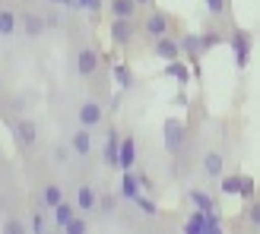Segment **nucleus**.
Instances as JSON below:
<instances>
[{
	"instance_id": "20",
	"label": "nucleus",
	"mask_w": 260,
	"mask_h": 234,
	"mask_svg": "<svg viewBox=\"0 0 260 234\" xmlns=\"http://www.w3.org/2000/svg\"><path fill=\"white\" fill-rule=\"evenodd\" d=\"M137 165V139L134 136H121L118 142V168L121 171H127V168Z\"/></svg>"
},
{
	"instance_id": "17",
	"label": "nucleus",
	"mask_w": 260,
	"mask_h": 234,
	"mask_svg": "<svg viewBox=\"0 0 260 234\" xmlns=\"http://www.w3.org/2000/svg\"><path fill=\"white\" fill-rule=\"evenodd\" d=\"M149 48H152V54L159 57V60H178L181 57V45H178V35H159L155 42H149Z\"/></svg>"
},
{
	"instance_id": "7",
	"label": "nucleus",
	"mask_w": 260,
	"mask_h": 234,
	"mask_svg": "<svg viewBox=\"0 0 260 234\" xmlns=\"http://www.w3.org/2000/svg\"><path fill=\"white\" fill-rule=\"evenodd\" d=\"M92 136H95L92 130H86V127H80V124H76L70 133H67V142H70L76 162H95V159H99V155H95V139H92Z\"/></svg>"
},
{
	"instance_id": "15",
	"label": "nucleus",
	"mask_w": 260,
	"mask_h": 234,
	"mask_svg": "<svg viewBox=\"0 0 260 234\" xmlns=\"http://www.w3.org/2000/svg\"><path fill=\"white\" fill-rule=\"evenodd\" d=\"M118 142H121V136H118V127L114 124H108L105 127V142H102V165L108 168V171H118Z\"/></svg>"
},
{
	"instance_id": "10",
	"label": "nucleus",
	"mask_w": 260,
	"mask_h": 234,
	"mask_svg": "<svg viewBox=\"0 0 260 234\" xmlns=\"http://www.w3.org/2000/svg\"><path fill=\"white\" fill-rule=\"evenodd\" d=\"M197 165L203 168V177L210 180V184H216V180L225 174V152L219 149V146H213V149H203Z\"/></svg>"
},
{
	"instance_id": "26",
	"label": "nucleus",
	"mask_w": 260,
	"mask_h": 234,
	"mask_svg": "<svg viewBox=\"0 0 260 234\" xmlns=\"http://www.w3.org/2000/svg\"><path fill=\"white\" fill-rule=\"evenodd\" d=\"M190 203H193V209H200V212L216 209V200H213L206 190H200V187H193V190H190Z\"/></svg>"
},
{
	"instance_id": "18",
	"label": "nucleus",
	"mask_w": 260,
	"mask_h": 234,
	"mask_svg": "<svg viewBox=\"0 0 260 234\" xmlns=\"http://www.w3.org/2000/svg\"><path fill=\"white\" fill-rule=\"evenodd\" d=\"M102 4H105L111 19H134V16H140L137 0H102Z\"/></svg>"
},
{
	"instance_id": "2",
	"label": "nucleus",
	"mask_w": 260,
	"mask_h": 234,
	"mask_svg": "<svg viewBox=\"0 0 260 234\" xmlns=\"http://www.w3.org/2000/svg\"><path fill=\"white\" fill-rule=\"evenodd\" d=\"M16 16H19V35L25 42H42L48 35V25H45L38 0H16Z\"/></svg>"
},
{
	"instance_id": "22",
	"label": "nucleus",
	"mask_w": 260,
	"mask_h": 234,
	"mask_svg": "<svg viewBox=\"0 0 260 234\" xmlns=\"http://www.w3.org/2000/svg\"><path fill=\"white\" fill-rule=\"evenodd\" d=\"M203 4H206V13H210V19L225 22V25L235 22V19H232V0H203Z\"/></svg>"
},
{
	"instance_id": "5",
	"label": "nucleus",
	"mask_w": 260,
	"mask_h": 234,
	"mask_svg": "<svg viewBox=\"0 0 260 234\" xmlns=\"http://www.w3.org/2000/svg\"><path fill=\"white\" fill-rule=\"evenodd\" d=\"M99 67H105V57H102V51L95 48V42H80L73 51V70L80 80H89Z\"/></svg>"
},
{
	"instance_id": "14",
	"label": "nucleus",
	"mask_w": 260,
	"mask_h": 234,
	"mask_svg": "<svg viewBox=\"0 0 260 234\" xmlns=\"http://www.w3.org/2000/svg\"><path fill=\"white\" fill-rule=\"evenodd\" d=\"M165 149H168V155H175L184 149V139H187V127H184V121H178V117H168L165 121Z\"/></svg>"
},
{
	"instance_id": "11",
	"label": "nucleus",
	"mask_w": 260,
	"mask_h": 234,
	"mask_svg": "<svg viewBox=\"0 0 260 234\" xmlns=\"http://www.w3.org/2000/svg\"><path fill=\"white\" fill-rule=\"evenodd\" d=\"M45 155H48V162H51V168H54V171L60 174V171H70L73 168V149H70V142L67 139H54L51 142V146L45 149Z\"/></svg>"
},
{
	"instance_id": "34",
	"label": "nucleus",
	"mask_w": 260,
	"mask_h": 234,
	"mask_svg": "<svg viewBox=\"0 0 260 234\" xmlns=\"http://www.w3.org/2000/svg\"><path fill=\"white\" fill-rule=\"evenodd\" d=\"M140 4V10H149V7H155V0H137Z\"/></svg>"
},
{
	"instance_id": "13",
	"label": "nucleus",
	"mask_w": 260,
	"mask_h": 234,
	"mask_svg": "<svg viewBox=\"0 0 260 234\" xmlns=\"http://www.w3.org/2000/svg\"><path fill=\"white\" fill-rule=\"evenodd\" d=\"M178 45H181V57L193 63V73H200V60H203V42H200V32H184L178 35Z\"/></svg>"
},
{
	"instance_id": "29",
	"label": "nucleus",
	"mask_w": 260,
	"mask_h": 234,
	"mask_svg": "<svg viewBox=\"0 0 260 234\" xmlns=\"http://www.w3.org/2000/svg\"><path fill=\"white\" fill-rule=\"evenodd\" d=\"M219 184V193H222V197H238V187H241V174H232V177H219L216 180Z\"/></svg>"
},
{
	"instance_id": "16",
	"label": "nucleus",
	"mask_w": 260,
	"mask_h": 234,
	"mask_svg": "<svg viewBox=\"0 0 260 234\" xmlns=\"http://www.w3.org/2000/svg\"><path fill=\"white\" fill-rule=\"evenodd\" d=\"M16 114H25V95L19 92H10V89L4 86L0 89V121H10V117H16Z\"/></svg>"
},
{
	"instance_id": "21",
	"label": "nucleus",
	"mask_w": 260,
	"mask_h": 234,
	"mask_svg": "<svg viewBox=\"0 0 260 234\" xmlns=\"http://www.w3.org/2000/svg\"><path fill=\"white\" fill-rule=\"evenodd\" d=\"M0 231H4V234H29L25 212H7L4 218H0Z\"/></svg>"
},
{
	"instance_id": "35",
	"label": "nucleus",
	"mask_w": 260,
	"mask_h": 234,
	"mask_svg": "<svg viewBox=\"0 0 260 234\" xmlns=\"http://www.w3.org/2000/svg\"><path fill=\"white\" fill-rule=\"evenodd\" d=\"M7 86V80H4V70H0V89H4Z\"/></svg>"
},
{
	"instance_id": "28",
	"label": "nucleus",
	"mask_w": 260,
	"mask_h": 234,
	"mask_svg": "<svg viewBox=\"0 0 260 234\" xmlns=\"http://www.w3.org/2000/svg\"><path fill=\"white\" fill-rule=\"evenodd\" d=\"M241 218H248V231H260V203L257 200H248V206H244V212Z\"/></svg>"
},
{
	"instance_id": "19",
	"label": "nucleus",
	"mask_w": 260,
	"mask_h": 234,
	"mask_svg": "<svg viewBox=\"0 0 260 234\" xmlns=\"http://www.w3.org/2000/svg\"><path fill=\"white\" fill-rule=\"evenodd\" d=\"M73 215H76V206H73V200H67V197H63L60 203H54V206H51V225H54V231H63V225H67Z\"/></svg>"
},
{
	"instance_id": "9",
	"label": "nucleus",
	"mask_w": 260,
	"mask_h": 234,
	"mask_svg": "<svg viewBox=\"0 0 260 234\" xmlns=\"http://www.w3.org/2000/svg\"><path fill=\"white\" fill-rule=\"evenodd\" d=\"M140 38V19H111V45L118 51H127Z\"/></svg>"
},
{
	"instance_id": "23",
	"label": "nucleus",
	"mask_w": 260,
	"mask_h": 234,
	"mask_svg": "<svg viewBox=\"0 0 260 234\" xmlns=\"http://www.w3.org/2000/svg\"><path fill=\"white\" fill-rule=\"evenodd\" d=\"M111 76H114V83H118L121 92L134 89V70H130L127 63H114V67H111Z\"/></svg>"
},
{
	"instance_id": "25",
	"label": "nucleus",
	"mask_w": 260,
	"mask_h": 234,
	"mask_svg": "<svg viewBox=\"0 0 260 234\" xmlns=\"http://www.w3.org/2000/svg\"><path fill=\"white\" fill-rule=\"evenodd\" d=\"M137 193H140V184H137L134 171L127 168V171H121V193H118V197H121V200H134Z\"/></svg>"
},
{
	"instance_id": "12",
	"label": "nucleus",
	"mask_w": 260,
	"mask_h": 234,
	"mask_svg": "<svg viewBox=\"0 0 260 234\" xmlns=\"http://www.w3.org/2000/svg\"><path fill=\"white\" fill-rule=\"evenodd\" d=\"M19 35L16 0H0V42H13Z\"/></svg>"
},
{
	"instance_id": "4",
	"label": "nucleus",
	"mask_w": 260,
	"mask_h": 234,
	"mask_svg": "<svg viewBox=\"0 0 260 234\" xmlns=\"http://www.w3.org/2000/svg\"><path fill=\"white\" fill-rule=\"evenodd\" d=\"M105 121H108V101H102L95 95H86L80 105H76V124L80 127L95 133L99 127H105Z\"/></svg>"
},
{
	"instance_id": "3",
	"label": "nucleus",
	"mask_w": 260,
	"mask_h": 234,
	"mask_svg": "<svg viewBox=\"0 0 260 234\" xmlns=\"http://www.w3.org/2000/svg\"><path fill=\"white\" fill-rule=\"evenodd\" d=\"M140 19V16H137ZM178 35V19L172 16V13H165L159 7H149L146 10V16L140 19V38L143 42H155L159 35Z\"/></svg>"
},
{
	"instance_id": "30",
	"label": "nucleus",
	"mask_w": 260,
	"mask_h": 234,
	"mask_svg": "<svg viewBox=\"0 0 260 234\" xmlns=\"http://www.w3.org/2000/svg\"><path fill=\"white\" fill-rule=\"evenodd\" d=\"M134 171V177H137V184H140V193H155V180H152V174L146 171V168H130Z\"/></svg>"
},
{
	"instance_id": "6",
	"label": "nucleus",
	"mask_w": 260,
	"mask_h": 234,
	"mask_svg": "<svg viewBox=\"0 0 260 234\" xmlns=\"http://www.w3.org/2000/svg\"><path fill=\"white\" fill-rule=\"evenodd\" d=\"M225 42L232 45V51H235V67L244 70L251 63V48H254V32L251 29H241V25L232 22L229 32H225Z\"/></svg>"
},
{
	"instance_id": "1",
	"label": "nucleus",
	"mask_w": 260,
	"mask_h": 234,
	"mask_svg": "<svg viewBox=\"0 0 260 234\" xmlns=\"http://www.w3.org/2000/svg\"><path fill=\"white\" fill-rule=\"evenodd\" d=\"M7 127H10V136H13V142H16V152L19 155H25V152H32V149L42 146V127H38L35 117L16 114V117H10V121H7Z\"/></svg>"
},
{
	"instance_id": "31",
	"label": "nucleus",
	"mask_w": 260,
	"mask_h": 234,
	"mask_svg": "<svg viewBox=\"0 0 260 234\" xmlns=\"http://www.w3.org/2000/svg\"><path fill=\"white\" fill-rule=\"evenodd\" d=\"M89 228H92V218H89V215H80V212H76L67 225H63V231H67V234H83V231H89Z\"/></svg>"
},
{
	"instance_id": "8",
	"label": "nucleus",
	"mask_w": 260,
	"mask_h": 234,
	"mask_svg": "<svg viewBox=\"0 0 260 234\" xmlns=\"http://www.w3.org/2000/svg\"><path fill=\"white\" fill-rule=\"evenodd\" d=\"M219 231H222V218H219L216 209H210V212L193 209L184 222V234H219Z\"/></svg>"
},
{
	"instance_id": "33",
	"label": "nucleus",
	"mask_w": 260,
	"mask_h": 234,
	"mask_svg": "<svg viewBox=\"0 0 260 234\" xmlns=\"http://www.w3.org/2000/svg\"><path fill=\"white\" fill-rule=\"evenodd\" d=\"M238 197H241L244 203H248V200H257V180H254V177H241Z\"/></svg>"
},
{
	"instance_id": "27",
	"label": "nucleus",
	"mask_w": 260,
	"mask_h": 234,
	"mask_svg": "<svg viewBox=\"0 0 260 234\" xmlns=\"http://www.w3.org/2000/svg\"><path fill=\"white\" fill-rule=\"evenodd\" d=\"M165 76H175L178 86H187V80H190V73H187L184 63H181V57L178 60H165Z\"/></svg>"
},
{
	"instance_id": "24",
	"label": "nucleus",
	"mask_w": 260,
	"mask_h": 234,
	"mask_svg": "<svg viewBox=\"0 0 260 234\" xmlns=\"http://www.w3.org/2000/svg\"><path fill=\"white\" fill-rule=\"evenodd\" d=\"M130 203H134V209H137L143 218H159V215H162V212H159V206H155L149 197H143V193H137V197L130 200Z\"/></svg>"
},
{
	"instance_id": "32",
	"label": "nucleus",
	"mask_w": 260,
	"mask_h": 234,
	"mask_svg": "<svg viewBox=\"0 0 260 234\" xmlns=\"http://www.w3.org/2000/svg\"><path fill=\"white\" fill-rule=\"evenodd\" d=\"M76 7L89 13V25H95L99 16H102V10H105V4H102V0H76Z\"/></svg>"
}]
</instances>
